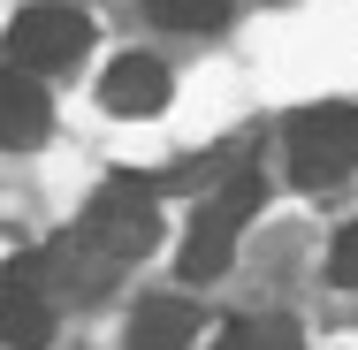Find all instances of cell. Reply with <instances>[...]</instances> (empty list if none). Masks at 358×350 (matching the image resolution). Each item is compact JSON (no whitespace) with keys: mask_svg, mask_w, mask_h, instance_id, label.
Returning <instances> with one entry per match:
<instances>
[{"mask_svg":"<svg viewBox=\"0 0 358 350\" xmlns=\"http://www.w3.org/2000/svg\"><path fill=\"white\" fill-rule=\"evenodd\" d=\"M99 107H107V115H122V122L160 115V107H168V69H160L152 54H122L115 69L99 76Z\"/></svg>","mask_w":358,"mask_h":350,"instance_id":"obj_5","label":"cell"},{"mask_svg":"<svg viewBox=\"0 0 358 350\" xmlns=\"http://www.w3.org/2000/svg\"><path fill=\"white\" fill-rule=\"evenodd\" d=\"M46 130H54V107H46L38 76L0 61V145H38Z\"/></svg>","mask_w":358,"mask_h":350,"instance_id":"obj_7","label":"cell"},{"mask_svg":"<svg viewBox=\"0 0 358 350\" xmlns=\"http://www.w3.org/2000/svg\"><path fill=\"white\" fill-rule=\"evenodd\" d=\"M152 236H160V206H152V183H138V175L99 183V198H92L84 221H76V244H92L107 267L145 259V251H152Z\"/></svg>","mask_w":358,"mask_h":350,"instance_id":"obj_2","label":"cell"},{"mask_svg":"<svg viewBox=\"0 0 358 350\" xmlns=\"http://www.w3.org/2000/svg\"><path fill=\"white\" fill-rule=\"evenodd\" d=\"M84 46H92V15L69 8V0H31V8H15V23H8V61L31 69V76L76 69Z\"/></svg>","mask_w":358,"mask_h":350,"instance_id":"obj_4","label":"cell"},{"mask_svg":"<svg viewBox=\"0 0 358 350\" xmlns=\"http://www.w3.org/2000/svg\"><path fill=\"white\" fill-rule=\"evenodd\" d=\"M328 282H343V289H358V221L336 236V251H328Z\"/></svg>","mask_w":358,"mask_h":350,"instance_id":"obj_11","label":"cell"},{"mask_svg":"<svg viewBox=\"0 0 358 350\" xmlns=\"http://www.w3.org/2000/svg\"><path fill=\"white\" fill-rule=\"evenodd\" d=\"M0 343H15V350L54 343V305L38 297V275L31 267H8L0 275Z\"/></svg>","mask_w":358,"mask_h":350,"instance_id":"obj_6","label":"cell"},{"mask_svg":"<svg viewBox=\"0 0 358 350\" xmlns=\"http://www.w3.org/2000/svg\"><path fill=\"white\" fill-rule=\"evenodd\" d=\"M214 350H305L289 320H229L214 335Z\"/></svg>","mask_w":358,"mask_h":350,"instance_id":"obj_10","label":"cell"},{"mask_svg":"<svg viewBox=\"0 0 358 350\" xmlns=\"http://www.w3.org/2000/svg\"><path fill=\"white\" fill-rule=\"evenodd\" d=\"M282 152H289V175L305 191H328L358 168V107L351 99H320V107H297L282 130Z\"/></svg>","mask_w":358,"mask_h":350,"instance_id":"obj_1","label":"cell"},{"mask_svg":"<svg viewBox=\"0 0 358 350\" xmlns=\"http://www.w3.org/2000/svg\"><path fill=\"white\" fill-rule=\"evenodd\" d=\"M199 305L191 297H145L130 312V350H191L199 343Z\"/></svg>","mask_w":358,"mask_h":350,"instance_id":"obj_8","label":"cell"},{"mask_svg":"<svg viewBox=\"0 0 358 350\" xmlns=\"http://www.w3.org/2000/svg\"><path fill=\"white\" fill-rule=\"evenodd\" d=\"M259 198H267V191H259V175H252V168H236L214 198L199 206L191 236H183V282H214V275H229L236 236H244V221L259 213Z\"/></svg>","mask_w":358,"mask_h":350,"instance_id":"obj_3","label":"cell"},{"mask_svg":"<svg viewBox=\"0 0 358 350\" xmlns=\"http://www.w3.org/2000/svg\"><path fill=\"white\" fill-rule=\"evenodd\" d=\"M236 0H145V15L160 31H221Z\"/></svg>","mask_w":358,"mask_h":350,"instance_id":"obj_9","label":"cell"}]
</instances>
